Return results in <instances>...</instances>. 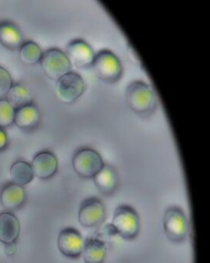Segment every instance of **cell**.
<instances>
[{
  "mask_svg": "<svg viewBox=\"0 0 210 263\" xmlns=\"http://www.w3.org/2000/svg\"><path fill=\"white\" fill-rule=\"evenodd\" d=\"M43 51L37 44L28 41L23 44L19 49V57L23 64L35 65L41 60Z\"/></svg>",
  "mask_w": 210,
  "mask_h": 263,
  "instance_id": "ffe728a7",
  "label": "cell"
},
{
  "mask_svg": "<svg viewBox=\"0 0 210 263\" xmlns=\"http://www.w3.org/2000/svg\"><path fill=\"white\" fill-rule=\"evenodd\" d=\"M13 86V79L9 71L0 67V99L6 97Z\"/></svg>",
  "mask_w": 210,
  "mask_h": 263,
  "instance_id": "7402d4cb",
  "label": "cell"
},
{
  "mask_svg": "<svg viewBox=\"0 0 210 263\" xmlns=\"http://www.w3.org/2000/svg\"><path fill=\"white\" fill-rule=\"evenodd\" d=\"M85 263H103L106 257V247L103 241L97 238H88L84 242L82 253Z\"/></svg>",
  "mask_w": 210,
  "mask_h": 263,
  "instance_id": "2e32d148",
  "label": "cell"
},
{
  "mask_svg": "<svg viewBox=\"0 0 210 263\" xmlns=\"http://www.w3.org/2000/svg\"><path fill=\"white\" fill-rule=\"evenodd\" d=\"M97 189L103 195H112L118 186V176L110 165L104 164L103 168L93 178Z\"/></svg>",
  "mask_w": 210,
  "mask_h": 263,
  "instance_id": "5bb4252c",
  "label": "cell"
},
{
  "mask_svg": "<svg viewBox=\"0 0 210 263\" xmlns=\"http://www.w3.org/2000/svg\"><path fill=\"white\" fill-rule=\"evenodd\" d=\"M111 226L114 232L124 239H134L140 232L138 213L130 205H119L114 212Z\"/></svg>",
  "mask_w": 210,
  "mask_h": 263,
  "instance_id": "7a4b0ae2",
  "label": "cell"
},
{
  "mask_svg": "<svg viewBox=\"0 0 210 263\" xmlns=\"http://www.w3.org/2000/svg\"><path fill=\"white\" fill-rule=\"evenodd\" d=\"M39 63L46 76L53 80H58L72 71V64L66 53L56 48L48 49L43 53Z\"/></svg>",
  "mask_w": 210,
  "mask_h": 263,
  "instance_id": "52a82bcc",
  "label": "cell"
},
{
  "mask_svg": "<svg viewBox=\"0 0 210 263\" xmlns=\"http://www.w3.org/2000/svg\"><path fill=\"white\" fill-rule=\"evenodd\" d=\"M84 240L81 234L76 229L68 227L61 230L58 237V248L68 258L76 259L81 256Z\"/></svg>",
  "mask_w": 210,
  "mask_h": 263,
  "instance_id": "9c48e42d",
  "label": "cell"
},
{
  "mask_svg": "<svg viewBox=\"0 0 210 263\" xmlns=\"http://www.w3.org/2000/svg\"><path fill=\"white\" fill-rule=\"evenodd\" d=\"M106 216L103 201L98 197H90L80 204L78 221L85 228H95L103 223Z\"/></svg>",
  "mask_w": 210,
  "mask_h": 263,
  "instance_id": "ba28073f",
  "label": "cell"
},
{
  "mask_svg": "<svg viewBox=\"0 0 210 263\" xmlns=\"http://www.w3.org/2000/svg\"><path fill=\"white\" fill-rule=\"evenodd\" d=\"M65 53L72 66L74 65L80 68L91 67L95 55L89 44L81 39L71 41L67 46Z\"/></svg>",
  "mask_w": 210,
  "mask_h": 263,
  "instance_id": "30bf717a",
  "label": "cell"
},
{
  "mask_svg": "<svg viewBox=\"0 0 210 263\" xmlns=\"http://www.w3.org/2000/svg\"><path fill=\"white\" fill-rule=\"evenodd\" d=\"M8 146V136L3 128L0 127V152L5 150Z\"/></svg>",
  "mask_w": 210,
  "mask_h": 263,
  "instance_id": "cb8c5ba5",
  "label": "cell"
},
{
  "mask_svg": "<svg viewBox=\"0 0 210 263\" xmlns=\"http://www.w3.org/2000/svg\"><path fill=\"white\" fill-rule=\"evenodd\" d=\"M5 254L9 257H12L13 255L16 254L17 251V242H9V243H5Z\"/></svg>",
  "mask_w": 210,
  "mask_h": 263,
  "instance_id": "603a6c76",
  "label": "cell"
},
{
  "mask_svg": "<svg viewBox=\"0 0 210 263\" xmlns=\"http://www.w3.org/2000/svg\"><path fill=\"white\" fill-rule=\"evenodd\" d=\"M21 231L18 218L10 212L0 213V242H16Z\"/></svg>",
  "mask_w": 210,
  "mask_h": 263,
  "instance_id": "4fadbf2b",
  "label": "cell"
},
{
  "mask_svg": "<svg viewBox=\"0 0 210 263\" xmlns=\"http://www.w3.org/2000/svg\"><path fill=\"white\" fill-rule=\"evenodd\" d=\"M40 112L33 104L26 105L15 110V125L23 130L34 129L40 122Z\"/></svg>",
  "mask_w": 210,
  "mask_h": 263,
  "instance_id": "9a60e30c",
  "label": "cell"
},
{
  "mask_svg": "<svg viewBox=\"0 0 210 263\" xmlns=\"http://www.w3.org/2000/svg\"><path fill=\"white\" fill-rule=\"evenodd\" d=\"M31 164L35 177L45 180L54 176L58 168V159L50 151H42L37 153Z\"/></svg>",
  "mask_w": 210,
  "mask_h": 263,
  "instance_id": "8fae6325",
  "label": "cell"
},
{
  "mask_svg": "<svg viewBox=\"0 0 210 263\" xmlns=\"http://www.w3.org/2000/svg\"><path fill=\"white\" fill-rule=\"evenodd\" d=\"M163 230L169 240L181 242L187 237L189 226L187 218L181 208L170 206L165 212L163 220Z\"/></svg>",
  "mask_w": 210,
  "mask_h": 263,
  "instance_id": "5b68a950",
  "label": "cell"
},
{
  "mask_svg": "<svg viewBox=\"0 0 210 263\" xmlns=\"http://www.w3.org/2000/svg\"><path fill=\"white\" fill-rule=\"evenodd\" d=\"M95 75L103 82L114 83L122 76V67L119 59L110 50H101L96 53L92 63Z\"/></svg>",
  "mask_w": 210,
  "mask_h": 263,
  "instance_id": "3957f363",
  "label": "cell"
},
{
  "mask_svg": "<svg viewBox=\"0 0 210 263\" xmlns=\"http://www.w3.org/2000/svg\"><path fill=\"white\" fill-rule=\"evenodd\" d=\"M7 101L15 109L32 104V97L29 90L22 85H13L6 95Z\"/></svg>",
  "mask_w": 210,
  "mask_h": 263,
  "instance_id": "d6986e66",
  "label": "cell"
},
{
  "mask_svg": "<svg viewBox=\"0 0 210 263\" xmlns=\"http://www.w3.org/2000/svg\"><path fill=\"white\" fill-rule=\"evenodd\" d=\"M126 101L128 106L140 115H147L156 109L158 100L151 86L143 82H133L128 86Z\"/></svg>",
  "mask_w": 210,
  "mask_h": 263,
  "instance_id": "6da1fadb",
  "label": "cell"
},
{
  "mask_svg": "<svg viewBox=\"0 0 210 263\" xmlns=\"http://www.w3.org/2000/svg\"><path fill=\"white\" fill-rule=\"evenodd\" d=\"M10 177L12 183L26 186L29 184L31 181L33 180V170L30 163L24 160H17L12 164L10 168Z\"/></svg>",
  "mask_w": 210,
  "mask_h": 263,
  "instance_id": "ac0fdd59",
  "label": "cell"
},
{
  "mask_svg": "<svg viewBox=\"0 0 210 263\" xmlns=\"http://www.w3.org/2000/svg\"><path fill=\"white\" fill-rule=\"evenodd\" d=\"M0 43L9 49H20L23 36L18 28L8 22L0 23Z\"/></svg>",
  "mask_w": 210,
  "mask_h": 263,
  "instance_id": "e0dca14e",
  "label": "cell"
},
{
  "mask_svg": "<svg viewBox=\"0 0 210 263\" xmlns=\"http://www.w3.org/2000/svg\"><path fill=\"white\" fill-rule=\"evenodd\" d=\"M104 165L99 152L91 148L83 147L72 156V166L75 172L84 179H93Z\"/></svg>",
  "mask_w": 210,
  "mask_h": 263,
  "instance_id": "277c9868",
  "label": "cell"
},
{
  "mask_svg": "<svg viewBox=\"0 0 210 263\" xmlns=\"http://www.w3.org/2000/svg\"><path fill=\"white\" fill-rule=\"evenodd\" d=\"M85 89L86 84L81 76L71 71L57 80L56 97L64 104H72L82 96Z\"/></svg>",
  "mask_w": 210,
  "mask_h": 263,
  "instance_id": "8992f818",
  "label": "cell"
},
{
  "mask_svg": "<svg viewBox=\"0 0 210 263\" xmlns=\"http://www.w3.org/2000/svg\"><path fill=\"white\" fill-rule=\"evenodd\" d=\"M15 110L6 99H0V127H9L14 121Z\"/></svg>",
  "mask_w": 210,
  "mask_h": 263,
  "instance_id": "44dd1931",
  "label": "cell"
},
{
  "mask_svg": "<svg viewBox=\"0 0 210 263\" xmlns=\"http://www.w3.org/2000/svg\"><path fill=\"white\" fill-rule=\"evenodd\" d=\"M24 187L14 183H8L3 187L0 193L1 205L9 211L19 209L26 201Z\"/></svg>",
  "mask_w": 210,
  "mask_h": 263,
  "instance_id": "7c38bea8",
  "label": "cell"
}]
</instances>
